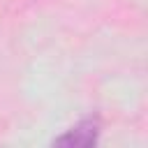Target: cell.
<instances>
[{"label": "cell", "mask_w": 148, "mask_h": 148, "mask_svg": "<svg viewBox=\"0 0 148 148\" xmlns=\"http://www.w3.org/2000/svg\"><path fill=\"white\" fill-rule=\"evenodd\" d=\"M99 132H102V125H99V118L97 116H86L81 118L74 127H69L65 134L56 136L53 139V146H69V148H90L99 141Z\"/></svg>", "instance_id": "1"}]
</instances>
